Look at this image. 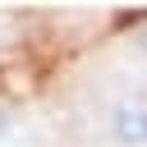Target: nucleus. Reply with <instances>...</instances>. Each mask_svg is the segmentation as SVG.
Wrapping results in <instances>:
<instances>
[{
    "label": "nucleus",
    "instance_id": "nucleus-1",
    "mask_svg": "<svg viewBox=\"0 0 147 147\" xmlns=\"http://www.w3.org/2000/svg\"><path fill=\"white\" fill-rule=\"evenodd\" d=\"M106 129L119 147H147V92H129L106 110Z\"/></svg>",
    "mask_w": 147,
    "mask_h": 147
}]
</instances>
